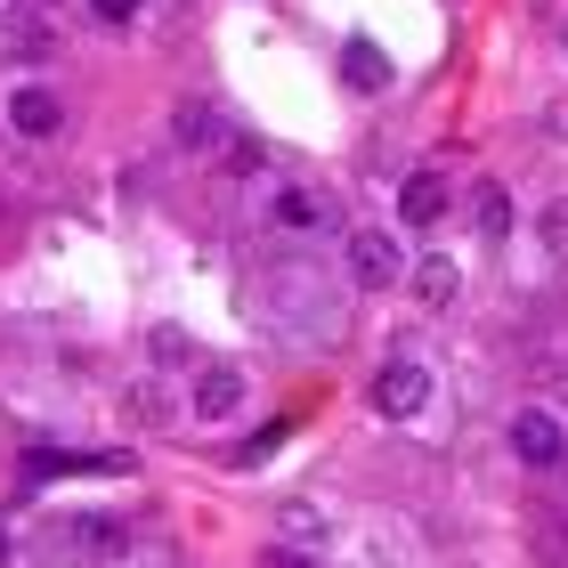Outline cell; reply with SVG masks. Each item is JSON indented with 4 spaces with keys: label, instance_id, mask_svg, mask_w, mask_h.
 <instances>
[{
    "label": "cell",
    "instance_id": "cell-15",
    "mask_svg": "<svg viewBox=\"0 0 568 568\" xmlns=\"http://www.w3.org/2000/svg\"><path fill=\"white\" fill-rule=\"evenodd\" d=\"M154 357H163V366H179V357H187V333L163 325V333H154Z\"/></svg>",
    "mask_w": 568,
    "mask_h": 568
},
{
    "label": "cell",
    "instance_id": "cell-10",
    "mask_svg": "<svg viewBox=\"0 0 568 568\" xmlns=\"http://www.w3.org/2000/svg\"><path fill=\"white\" fill-rule=\"evenodd\" d=\"M65 545H73V552H122V528H114V520H73Z\"/></svg>",
    "mask_w": 568,
    "mask_h": 568
},
{
    "label": "cell",
    "instance_id": "cell-6",
    "mask_svg": "<svg viewBox=\"0 0 568 568\" xmlns=\"http://www.w3.org/2000/svg\"><path fill=\"white\" fill-rule=\"evenodd\" d=\"M244 406V374L236 366H203V382H195V415L203 423H227Z\"/></svg>",
    "mask_w": 568,
    "mask_h": 568
},
{
    "label": "cell",
    "instance_id": "cell-18",
    "mask_svg": "<svg viewBox=\"0 0 568 568\" xmlns=\"http://www.w3.org/2000/svg\"><path fill=\"white\" fill-rule=\"evenodd\" d=\"M560 41H568V33H560Z\"/></svg>",
    "mask_w": 568,
    "mask_h": 568
},
{
    "label": "cell",
    "instance_id": "cell-11",
    "mask_svg": "<svg viewBox=\"0 0 568 568\" xmlns=\"http://www.w3.org/2000/svg\"><path fill=\"white\" fill-rule=\"evenodd\" d=\"M171 131H179V146H212V139H220V122H212V114H203L195 98H187V106L171 114Z\"/></svg>",
    "mask_w": 568,
    "mask_h": 568
},
{
    "label": "cell",
    "instance_id": "cell-16",
    "mask_svg": "<svg viewBox=\"0 0 568 568\" xmlns=\"http://www.w3.org/2000/svg\"><path fill=\"white\" fill-rule=\"evenodd\" d=\"M98 17H106V24H131V17H139V0H98Z\"/></svg>",
    "mask_w": 568,
    "mask_h": 568
},
{
    "label": "cell",
    "instance_id": "cell-4",
    "mask_svg": "<svg viewBox=\"0 0 568 568\" xmlns=\"http://www.w3.org/2000/svg\"><path fill=\"white\" fill-rule=\"evenodd\" d=\"M9 122L24 139H49L65 122V106H58V90H41V82H24V90H9Z\"/></svg>",
    "mask_w": 568,
    "mask_h": 568
},
{
    "label": "cell",
    "instance_id": "cell-13",
    "mask_svg": "<svg viewBox=\"0 0 568 568\" xmlns=\"http://www.w3.org/2000/svg\"><path fill=\"white\" fill-rule=\"evenodd\" d=\"M536 227H545L552 252H568V203H545V212H536Z\"/></svg>",
    "mask_w": 568,
    "mask_h": 568
},
{
    "label": "cell",
    "instance_id": "cell-1",
    "mask_svg": "<svg viewBox=\"0 0 568 568\" xmlns=\"http://www.w3.org/2000/svg\"><path fill=\"white\" fill-rule=\"evenodd\" d=\"M560 415H545V406H520V415H511V455L520 463H536V471H545V463H560Z\"/></svg>",
    "mask_w": 568,
    "mask_h": 568
},
{
    "label": "cell",
    "instance_id": "cell-5",
    "mask_svg": "<svg viewBox=\"0 0 568 568\" xmlns=\"http://www.w3.org/2000/svg\"><path fill=\"white\" fill-rule=\"evenodd\" d=\"M398 220H406V227H438V220H447V179H438V171H415V179L398 187Z\"/></svg>",
    "mask_w": 568,
    "mask_h": 568
},
{
    "label": "cell",
    "instance_id": "cell-12",
    "mask_svg": "<svg viewBox=\"0 0 568 568\" xmlns=\"http://www.w3.org/2000/svg\"><path fill=\"white\" fill-rule=\"evenodd\" d=\"M276 220H284V227H325V212H317L308 195H276Z\"/></svg>",
    "mask_w": 568,
    "mask_h": 568
},
{
    "label": "cell",
    "instance_id": "cell-2",
    "mask_svg": "<svg viewBox=\"0 0 568 568\" xmlns=\"http://www.w3.org/2000/svg\"><path fill=\"white\" fill-rule=\"evenodd\" d=\"M423 390H430V374L415 366V357H390V366L374 374V406H382V415H415Z\"/></svg>",
    "mask_w": 568,
    "mask_h": 568
},
{
    "label": "cell",
    "instance_id": "cell-9",
    "mask_svg": "<svg viewBox=\"0 0 568 568\" xmlns=\"http://www.w3.org/2000/svg\"><path fill=\"white\" fill-rule=\"evenodd\" d=\"M415 293H423V308H447V301L463 293V276H455V261H423V268H415Z\"/></svg>",
    "mask_w": 568,
    "mask_h": 568
},
{
    "label": "cell",
    "instance_id": "cell-17",
    "mask_svg": "<svg viewBox=\"0 0 568 568\" xmlns=\"http://www.w3.org/2000/svg\"><path fill=\"white\" fill-rule=\"evenodd\" d=\"M268 568H317V560H301V552H268Z\"/></svg>",
    "mask_w": 568,
    "mask_h": 568
},
{
    "label": "cell",
    "instance_id": "cell-14",
    "mask_svg": "<svg viewBox=\"0 0 568 568\" xmlns=\"http://www.w3.org/2000/svg\"><path fill=\"white\" fill-rule=\"evenodd\" d=\"M276 438H284V423H268L261 438H244V447H236V463H261V455H276Z\"/></svg>",
    "mask_w": 568,
    "mask_h": 568
},
{
    "label": "cell",
    "instance_id": "cell-8",
    "mask_svg": "<svg viewBox=\"0 0 568 568\" xmlns=\"http://www.w3.org/2000/svg\"><path fill=\"white\" fill-rule=\"evenodd\" d=\"M471 220H479V236H511V195L496 187V179L471 187Z\"/></svg>",
    "mask_w": 568,
    "mask_h": 568
},
{
    "label": "cell",
    "instance_id": "cell-3",
    "mask_svg": "<svg viewBox=\"0 0 568 568\" xmlns=\"http://www.w3.org/2000/svg\"><path fill=\"white\" fill-rule=\"evenodd\" d=\"M349 276L366 284V293H390V284H398V244L374 236V227H366V236H349Z\"/></svg>",
    "mask_w": 568,
    "mask_h": 568
},
{
    "label": "cell",
    "instance_id": "cell-7",
    "mask_svg": "<svg viewBox=\"0 0 568 568\" xmlns=\"http://www.w3.org/2000/svg\"><path fill=\"white\" fill-rule=\"evenodd\" d=\"M342 82L349 90H382L390 82V58H382L374 41H342Z\"/></svg>",
    "mask_w": 568,
    "mask_h": 568
}]
</instances>
